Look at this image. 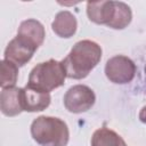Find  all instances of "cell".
Segmentation results:
<instances>
[{
	"label": "cell",
	"instance_id": "cell-1",
	"mask_svg": "<svg viewBox=\"0 0 146 146\" xmlns=\"http://www.w3.org/2000/svg\"><path fill=\"white\" fill-rule=\"evenodd\" d=\"M102 54V47L97 42L91 40L78 41L62 60L66 76L74 80L87 78L100 62Z\"/></svg>",
	"mask_w": 146,
	"mask_h": 146
},
{
	"label": "cell",
	"instance_id": "cell-2",
	"mask_svg": "<svg viewBox=\"0 0 146 146\" xmlns=\"http://www.w3.org/2000/svg\"><path fill=\"white\" fill-rule=\"evenodd\" d=\"M31 136L40 146H67L70 130L65 121L55 116L41 115L31 123Z\"/></svg>",
	"mask_w": 146,
	"mask_h": 146
},
{
	"label": "cell",
	"instance_id": "cell-3",
	"mask_svg": "<svg viewBox=\"0 0 146 146\" xmlns=\"http://www.w3.org/2000/svg\"><path fill=\"white\" fill-rule=\"evenodd\" d=\"M66 72L62 62L48 59L36 64L30 72L27 86L41 91L50 92L62 87L66 79Z\"/></svg>",
	"mask_w": 146,
	"mask_h": 146
},
{
	"label": "cell",
	"instance_id": "cell-4",
	"mask_svg": "<svg viewBox=\"0 0 146 146\" xmlns=\"http://www.w3.org/2000/svg\"><path fill=\"white\" fill-rule=\"evenodd\" d=\"M137 66L132 59L124 55H115L111 57L105 65L106 78L116 84H125L133 80Z\"/></svg>",
	"mask_w": 146,
	"mask_h": 146
},
{
	"label": "cell",
	"instance_id": "cell-5",
	"mask_svg": "<svg viewBox=\"0 0 146 146\" xmlns=\"http://www.w3.org/2000/svg\"><path fill=\"white\" fill-rule=\"evenodd\" d=\"M63 102L68 112L79 114L89 111L94 106L96 95L90 87L84 84H75L65 92Z\"/></svg>",
	"mask_w": 146,
	"mask_h": 146
},
{
	"label": "cell",
	"instance_id": "cell-6",
	"mask_svg": "<svg viewBox=\"0 0 146 146\" xmlns=\"http://www.w3.org/2000/svg\"><path fill=\"white\" fill-rule=\"evenodd\" d=\"M36 50L38 47L33 44L31 41L21 35H16L7 44L5 49L3 59L9 60L18 67H21L31 60Z\"/></svg>",
	"mask_w": 146,
	"mask_h": 146
},
{
	"label": "cell",
	"instance_id": "cell-7",
	"mask_svg": "<svg viewBox=\"0 0 146 146\" xmlns=\"http://www.w3.org/2000/svg\"><path fill=\"white\" fill-rule=\"evenodd\" d=\"M116 9V1H89L87 2V16L90 22L110 26Z\"/></svg>",
	"mask_w": 146,
	"mask_h": 146
},
{
	"label": "cell",
	"instance_id": "cell-8",
	"mask_svg": "<svg viewBox=\"0 0 146 146\" xmlns=\"http://www.w3.org/2000/svg\"><path fill=\"white\" fill-rule=\"evenodd\" d=\"M50 92L41 91L27 84L22 88V104L24 112H41L50 105Z\"/></svg>",
	"mask_w": 146,
	"mask_h": 146
},
{
	"label": "cell",
	"instance_id": "cell-9",
	"mask_svg": "<svg viewBox=\"0 0 146 146\" xmlns=\"http://www.w3.org/2000/svg\"><path fill=\"white\" fill-rule=\"evenodd\" d=\"M0 110L6 116H16L23 111L22 88H5L0 92Z\"/></svg>",
	"mask_w": 146,
	"mask_h": 146
},
{
	"label": "cell",
	"instance_id": "cell-10",
	"mask_svg": "<svg viewBox=\"0 0 146 146\" xmlns=\"http://www.w3.org/2000/svg\"><path fill=\"white\" fill-rule=\"evenodd\" d=\"M51 29L59 38L68 39L75 34L78 29V21L71 11L62 10L55 16L51 23Z\"/></svg>",
	"mask_w": 146,
	"mask_h": 146
},
{
	"label": "cell",
	"instance_id": "cell-11",
	"mask_svg": "<svg viewBox=\"0 0 146 146\" xmlns=\"http://www.w3.org/2000/svg\"><path fill=\"white\" fill-rule=\"evenodd\" d=\"M17 35L27 39L39 48L44 41L46 31H44V26L39 21L34 18H29L19 24V27L17 30Z\"/></svg>",
	"mask_w": 146,
	"mask_h": 146
},
{
	"label": "cell",
	"instance_id": "cell-12",
	"mask_svg": "<svg viewBox=\"0 0 146 146\" xmlns=\"http://www.w3.org/2000/svg\"><path fill=\"white\" fill-rule=\"evenodd\" d=\"M91 146H127V144L114 130L102 127L92 133Z\"/></svg>",
	"mask_w": 146,
	"mask_h": 146
},
{
	"label": "cell",
	"instance_id": "cell-13",
	"mask_svg": "<svg viewBox=\"0 0 146 146\" xmlns=\"http://www.w3.org/2000/svg\"><path fill=\"white\" fill-rule=\"evenodd\" d=\"M131 19H132L131 8L125 2L116 1L115 15L108 27L113 30H123L131 23Z\"/></svg>",
	"mask_w": 146,
	"mask_h": 146
},
{
	"label": "cell",
	"instance_id": "cell-14",
	"mask_svg": "<svg viewBox=\"0 0 146 146\" xmlns=\"http://www.w3.org/2000/svg\"><path fill=\"white\" fill-rule=\"evenodd\" d=\"M18 79V66L14 63L2 59L1 60V74H0V86L2 89L15 87Z\"/></svg>",
	"mask_w": 146,
	"mask_h": 146
},
{
	"label": "cell",
	"instance_id": "cell-15",
	"mask_svg": "<svg viewBox=\"0 0 146 146\" xmlns=\"http://www.w3.org/2000/svg\"><path fill=\"white\" fill-rule=\"evenodd\" d=\"M139 120L146 124V106H144L139 112Z\"/></svg>",
	"mask_w": 146,
	"mask_h": 146
},
{
	"label": "cell",
	"instance_id": "cell-16",
	"mask_svg": "<svg viewBox=\"0 0 146 146\" xmlns=\"http://www.w3.org/2000/svg\"><path fill=\"white\" fill-rule=\"evenodd\" d=\"M145 74H146V65H145Z\"/></svg>",
	"mask_w": 146,
	"mask_h": 146
}]
</instances>
